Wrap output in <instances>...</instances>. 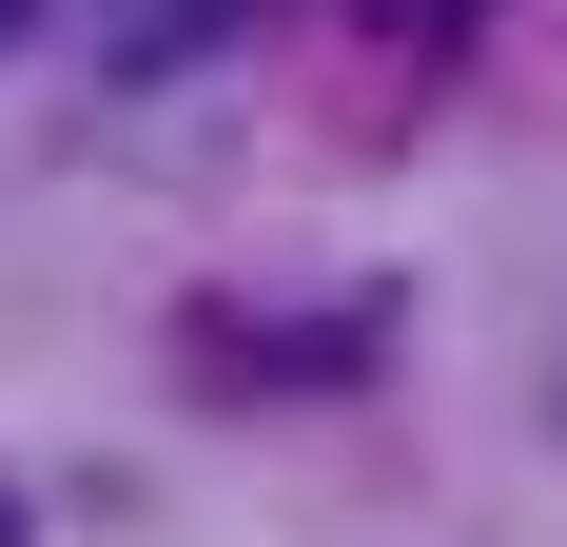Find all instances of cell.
<instances>
[{"label": "cell", "instance_id": "cell-2", "mask_svg": "<svg viewBox=\"0 0 567 547\" xmlns=\"http://www.w3.org/2000/svg\"><path fill=\"white\" fill-rule=\"evenodd\" d=\"M20 40H40V0H0V59H20Z\"/></svg>", "mask_w": 567, "mask_h": 547}, {"label": "cell", "instance_id": "cell-1", "mask_svg": "<svg viewBox=\"0 0 567 547\" xmlns=\"http://www.w3.org/2000/svg\"><path fill=\"white\" fill-rule=\"evenodd\" d=\"M255 0H79V40L117 59V79H176V59H216Z\"/></svg>", "mask_w": 567, "mask_h": 547}, {"label": "cell", "instance_id": "cell-3", "mask_svg": "<svg viewBox=\"0 0 567 547\" xmlns=\"http://www.w3.org/2000/svg\"><path fill=\"white\" fill-rule=\"evenodd\" d=\"M0 547H40V528H20V489H0Z\"/></svg>", "mask_w": 567, "mask_h": 547}]
</instances>
